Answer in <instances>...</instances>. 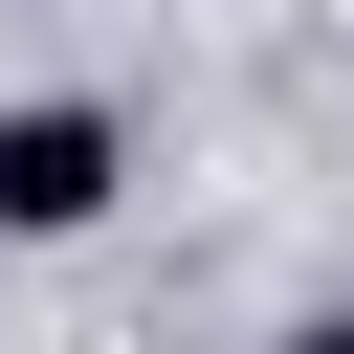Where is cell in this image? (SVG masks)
Masks as SVG:
<instances>
[{"label":"cell","mask_w":354,"mask_h":354,"mask_svg":"<svg viewBox=\"0 0 354 354\" xmlns=\"http://www.w3.org/2000/svg\"><path fill=\"white\" fill-rule=\"evenodd\" d=\"M111 177H133V133H111L88 88L0 111V243H66V221H111Z\"/></svg>","instance_id":"1"},{"label":"cell","mask_w":354,"mask_h":354,"mask_svg":"<svg viewBox=\"0 0 354 354\" xmlns=\"http://www.w3.org/2000/svg\"><path fill=\"white\" fill-rule=\"evenodd\" d=\"M288 354H354V310H310V332H288Z\"/></svg>","instance_id":"2"}]
</instances>
